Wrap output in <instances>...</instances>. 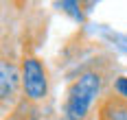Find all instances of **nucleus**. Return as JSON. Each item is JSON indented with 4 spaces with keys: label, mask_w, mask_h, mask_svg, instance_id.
Here are the masks:
<instances>
[{
    "label": "nucleus",
    "mask_w": 127,
    "mask_h": 120,
    "mask_svg": "<svg viewBox=\"0 0 127 120\" xmlns=\"http://www.w3.org/2000/svg\"><path fill=\"white\" fill-rule=\"evenodd\" d=\"M99 90H101V77L96 72L79 74L66 92V103H64L66 120H86L99 96Z\"/></svg>",
    "instance_id": "obj_1"
},
{
    "label": "nucleus",
    "mask_w": 127,
    "mask_h": 120,
    "mask_svg": "<svg viewBox=\"0 0 127 120\" xmlns=\"http://www.w3.org/2000/svg\"><path fill=\"white\" fill-rule=\"evenodd\" d=\"M22 90L31 100H42L48 94V72L42 59L35 55H24L22 57Z\"/></svg>",
    "instance_id": "obj_2"
},
{
    "label": "nucleus",
    "mask_w": 127,
    "mask_h": 120,
    "mask_svg": "<svg viewBox=\"0 0 127 120\" xmlns=\"http://www.w3.org/2000/svg\"><path fill=\"white\" fill-rule=\"evenodd\" d=\"M96 118L99 120H127V98L118 96V94L105 96L99 103Z\"/></svg>",
    "instance_id": "obj_3"
},
{
    "label": "nucleus",
    "mask_w": 127,
    "mask_h": 120,
    "mask_svg": "<svg viewBox=\"0 0 127 120\" xmlns=\"http://www.w3.org/2000/svg\"><path fill=\"white\" fill-rule=\"evenodd\" d=\"M18 83H22V74H18V70L11 61H2L0 63V94H2V103H7L9 98L15 96Z\"/></svg>",
    "instance_id": "obj_4"
},
{
    "label": "nucleus",
    "mask_w": 127,
    "mask_h": 120,
    "mask_svg": "<svg viewBox=\"0 0 127 120\" xmlns=\"http://www.w3.org/2000/svg\"><path fill=\"white\" fill-rule=\"evenodd\" d=\"M114 92L118 94V96H123V98H127V77H118L114 83Z\"/></svg>",
    "instance_id": "obj_5"
}]
</instances>
